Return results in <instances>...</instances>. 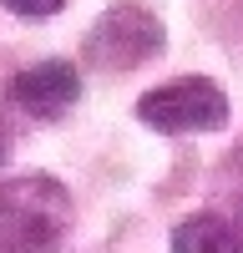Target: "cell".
<instances>
[{
	"mask_svg": "<svg viewBox=\"0 0 243 253\" xmlns=\"http://www.w3.org/2000/svg\"><path fill=\"white\" fill-rule=\"evenodd\" d=\"M162 20L147 5H112L86 36V66L96 71H132L162 51Z\"/></svg>",
	"mask_w": 243,
	"mask_h": 253,
	"instance_id": "obj_3",
	"label": "cell"
},
{
	"mask_svg": "<svg viewBox=\"0 0 243 253\" xmlns=\"http://www.w3.org/2000/svg\"><path fill=\"white\" fill-rule=\"evenodd\" d=\"M137 117L152 132H167V137H177V132H218L228 122V96L208 76H177V81L152 86L142 96Z\"/></svg>",
	"mask_w": 243,
	"mask_h": 253,
	"instance_id": "obj_2",
	"label": "cell"
},
{
	"mask_svg": "<svg viewBox=\"0 0 243 253\" xmlns=\"http://www.w3.org/2000/svg\"><path fill=\"white\" fill-rule=\"evenodd\" d=\"M5 10H15V15H26V20H46V15H56L66 0H0Z\"/></svg>",
	"mask_w": 243,
	"mask_h": 253,
	"instance_id": "obj_6",
	"label": "cell"
},
{
	"mask_svg": "<svg viewBox=\"0 0 243 253\" xmlns=\"http://www.w3.org/2000/svg\"><path fill=\"white\" fill-rule=\"evenodd\" d=\"M238 243H243V223H238Z\"/></svg>",
	"mask_w": 243,
	"mask_h": 253,
	"instance_id": "obj_8",
	"label": "cell"
},
{
	"mask_svg": "<svg viewBox=\"0 0 243 253\" xmlns=\"http://www.w3.org/2000/svg\"><path fill=\"white\" fill-rule=\"evenodd\" d=\"M5 147H10V137H5V126H0V162H5Z\"/></svg>",
	"mask_w": 243,
	"mask_h": 253,
	"instance_id": "obj_7",
	"label": "cell"
},
{
	"mask_svg": "<svg viewBox=\"0 0 243 253\" xmlns=\"http://www.w3.org/2000/svg\"><path fill=\"white\" fill-rule=\"evenodd\" d=\"M172 253H243V243H238V228H228L218 213H198L188 223H177Z\"/></svg>",
	"mask_w": 243,
	"mask_h": 253,
	"instance_id": "obj_5",
	"label": "cell"
},
{
	"mask_svg": "<svg viewBox=\"0 0 243 253\" xmlns=\"http://www.w3.org/2000/svg\"><path fill=\"white\" fill-rule=\"evenodd\" d=\"M71 228V193L46 172H20L0 182V248L51 253Z\"/></svg>",
	"mask_w": 243,
	"mask_h": 253,
	"instance_id": "obj_1",
	"label": "cell"
},
{
	"mask_svg": "<svg viewBox=\"0 0 243 253\" xmlns=\"http://www.w3.org/2000/svg\"><path fill=\"white\" fill-rule=\"evenodd\" d=\"M10 96H15V107H26L31 117H61V112H71L76 96H81V71L71 61H36V66H26L10 81Z\"/></svg>",
	"mask_w": 243,
	"mask_h": 253,
	"instance_id": "obj_4",
	"label": "cell"
},
{
	"mask_svg": "<svg viewBox=\"0 0 243 253\" xmlns=\"http://www.w3.org/2000/svg\"><path fill=\"white\" fill-rule=\"evenodd\" d=\"M0 253H20V248H0Z\"/></svg>",
	"mask_w": 243,
	"mask_h": 253,
	"instance_id": "obj_9",
	"label": "cell"
}]
</instances>
